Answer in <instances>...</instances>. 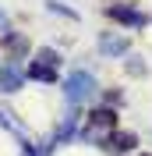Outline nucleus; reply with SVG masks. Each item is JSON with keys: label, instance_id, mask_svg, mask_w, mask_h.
<instances>
[{"label": "nucleus", "instance_id": "nucleus-10", "mask_svg": "<svg viewBox=\"0 0 152 156\" xmlns=\"http://www.w3.org/2000/svg\"><path fill=\"white\" fill-rule=\"evenodd\" d=\"M0 29L7 32V14H4V11H0Z\"/></svg>", "mask_w": 152, "mask_h": 156}, {"label": "nucleus", "instance_id": "nucleus-6", "mask_svg": "<svg viewBox=\"0 0 152 156\" xmlns=\"http://www.w3.org/2000/svg\"><path fill=\"white\" fill-rule=\"evenodd\" d=\"M4 50H7L11 57H25L29 53V39L21 36V32H4Z\"/></svg>", "mask_w": 152, "mask_h": 156}, {"label": "nucleus", "instance_id": "nucleus-11", "mask_svg": "<svg viewBox=\"0 0 152 156\" xmlns=\"http://www.w3.org/2000/svg\"><path fill=\"white\" fill-rule=\"evenodd\" d=\"M0 121H4V114H0Z\"/></svg>", "mask_w": 152, "mask_h": 156}, {"label": "nucleus", "instance_id": "nucleus-8", "mask_svg": "<svg viewBox=\"0 0 152 156\" xmlns=\"http://www.w3.org/2000/svg\"><path fill=\"white\" fill-rule=\"evenodd\" d=\"M99 50L103 53H127V39L124 36H103L99 39Z\"/></svg>", "mask_w": 152, "mask_h": 156}, {"label": "nucleus", "instance_id": "nucleus-5", "mask_svg": "<svg viewBox=\"0 0 152 156\" xmlns=\"http://www.w3.org/2000/svg\"><path fill=\"white\" fill-rule=\"evenodd\" d=\"M106 14L113 21H124V25H145V14H138L134 7H124V4H110Z\"/></svg>", "mask_w": 152, "mask_h": 156}, {"label": "nucleus", "instance_id": "nucleus-4", "mask_svg": "<svg viewBox=\"0 0 152 156\" xmlns=\"http://www.w3.org/2000/svg\"><path fill=\"white\" fill-rule=\"evenodd\" d=\"M99 146L110 149V153H127V149H134L138 142H134V135H127V131H110V135H106Z\"/></svg>", "mask_w": 152, "mask_h": 156}, {"label": "nucleus", "instance_id": "nucleus-3", "mask_svg": "<svg viewBox=\"0 0 152 156\" xmlns=\"http://www.w3.org/2000/svg\"><path fill=\"white\" fill-rule=\"evenodd\" d=\"M25 85V71L18 68V64H4L0 68V89L4 92H14V89Z\"/></svg>", "mask_w": 152, "mask_h": 156}, {"label": "nucleus", "instance_id": "nucleus-2", "mask_svg": "<svg viewBox=\"0 0 152 156\" xmlns=\"http://www.w3.org/2000/svg\"><path fill=\"white\" fill-rule=\"evenodd\" d=\"M92 92H95V78L88 75V71H74V75L64 82V96L71 99V103H85Z\"/></svg>", "mask_w": 152, "mask_h": 156}, {"label": "nucleus", "instance_id": "nucleus-7", "mask_svg": "<svg viewBox=\"0 0 152 156\" xmlns=\"http://www.w3.org/2000/svg\"><path fill=\"white\" fill-rule=\"evenodd\" d=\"M113 124H117V114L106 110V107H99V110L88 114V128H85V131H92V128H110V131H113Z\"/></svg>", "mask_w": 152, "mask_h": 156}, {"label": "nucleus", "instance_id": "nucleus-1", "mask_svg": "<svg viewBox=\"0 0 152 156\" xmlns=\"http://www.w3.org/2000/svg\"><path fill=\"white\" fill-rule=\"evenodd\" d=\"M57 68H60V57L53 50H39V57L25 68V78H36V82H57Z\"/></svg>", "mask_w": 152, "mask_h": 156}, {"label": "nucleus", "instance_id": "nucleus-9", "mask_svg": "<svg viewBox=\"0 0 152 156\" xmlns=\"http://www.w3.org/2000/svg\"><path fill=\"white\" fill-rule=\"evenodd\" d=\"M127 68H131L134 75H145V64H142V60H131V64H127Z\"/></svg>", "mask_w": 152, "mask_h": 156}]
</instances>
